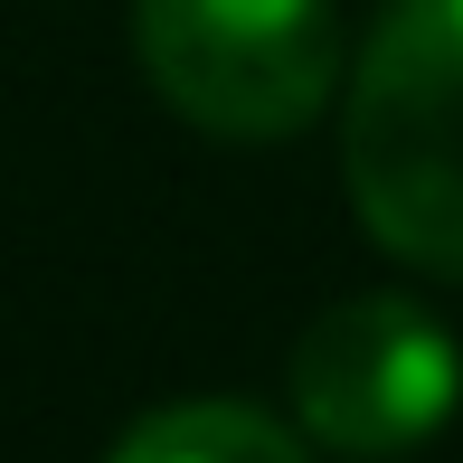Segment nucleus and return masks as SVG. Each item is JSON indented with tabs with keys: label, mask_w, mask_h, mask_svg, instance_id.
Wrapping results in <instances>:
<instances>
[{
	"label": "nucleus",
	"mask_w": 463,
	"mask_h": 463,
	"mask_svg": "<svg viewBox=\"0 0 463 463\" xmlns=\"http://www.w3.org/2000/svg\"><path fill=\"white\" fill-rule=\"evenodd\" d=\"M133 57L180 123L218 142H284L331 104V0H133Z\"/></svg>",
	"instance_id": "nucleus-2"
},
{
	"label": "nucleus",
	"mask_w": 463,
	"mask_h": 463,
	"mask_svg": "<svg viewBox=\"0 0 463 463\" xmlns=\"http://www.w3.org/2000/svg\"><path fill=\"white\" fill-rule=\"evenodd\" d=\"M104 463H312L293 445V426H275L265 407H237V397H180V407L142 416Z\"/></svg>",
	"instance_id": "nucleus-4"
},
{
	"label": "nucleus",
	"mask_w": 463,
	"mask_h": 463,
	"mask_svg": "<svg viewBox=\"0 0 463 463\" xmlns=\"http://www.w3.org/2000/svg\"><path fill=\"white\" fill-rule=\"evenodd\" d=\"M341 171L388 256L463 284V0H388L350 76Z\"/></svg>",
	"instance_id": "nucleus-1"
},
{
	"label": "nucleus",
	"mask_w": 463,
	"mask_h": 463,
	"mask_svg": "<svg viewBox=\"0 0 463 463\" xmlns=\"http://www.w3.org/2000/svg\"><path fill=\"white\" fill-rule=\"evenodd\" d=\"M463 407V350L407 293H350L293 341V416L331 454H416Z\"/></svg>",
	"instance_id": "nucleus-3"
}]
</instances>
